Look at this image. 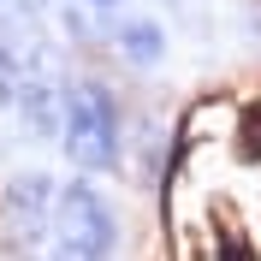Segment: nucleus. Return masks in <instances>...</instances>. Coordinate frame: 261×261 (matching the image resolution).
Segmentation results:
<instances>
[{
    "label": "nucleus",
    "mask_w": 261,
    "mask_h": 261,
    "mask_svg": "<svg viewBox=\"0 0 261 261\" xmlns=\"http://www.w3.org/2000/svg\"><path fill=\"white\" fill-rule=\"evenodd\" d=\"M65 148H71V161L101 172V166H113L119 154V113H113V95L95 89V83H77L71 95H65Z\"/></svg>",
    "instance_id": "nucleus-1"
},
{
    "label": "nucleus",
    "mask_w": 261,
    "mask_h": 261,
    "mask_svg": "<svg viewBox=\"0 0 261 261\" xmlns=\"http://www.w3.org/2000/svg\"><path fill=\"white\" fill-rule=\"evenodd\" d=\"M60 214H65V238H77V244H113V220H107L95 190H71Z\"/></svg>",
    "instance_id": "nucleus-2"
},
{
    "label": "nucleus",
    "mask_w": 261,
    "mask_h": 261,
    "mask_svg": "<svg viewBox=\"0 0 261 261\" xmlns=\"http://www.w3.org/2000/svg\"><path fill=\"white\" fill-rule=\"evenodd\" d=\"M60 261H107V244H77V238H65Z\"/></svg>",
    "instance_id": "nucleus-3"
}]
</instances>
